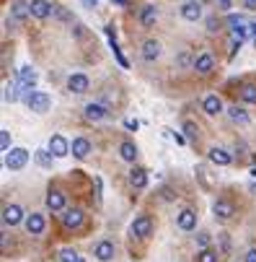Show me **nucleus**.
Here are the masks:
<instances>
[{"mask_svg":"<svg viewBox=\"0 0 256 262\" xmlns=\"http://www.w3.org/2000/svg\"><path fill=\"white\" fill-rule=\"evenodd\" d=\"M50 104H52V99L47 96L44 91H29L26 94V107L31 112H37V115H44V112L50 109Z\"/></svg>","mask_w":256,"mask_h":262,"instance_id":"obj_1","label":"nucleus"},{"mask_svg":"<svg viewBox=\"0 0 256 262\" xmlns=\"http://www.w3.org/2000/svg\"><path fill=\"white\" fill-rule=\"evenodd\" d=\"M26 161H29V151H26V148H10V151L5 153V166L10 169V172L23 169Z\"/></svg>","mask_w":256,"mask_h":262,"instance_id":"obj_2","label":"nucleus"},{"mask_svg":"<svg viewBox=\"0 0 256 262\" xmlns=\"http://www.w3.org/2000/svg\"><path fill=\"white\" fill-rule=\"evenodd\" d=\"M29 10H31V16L39 18V21L54 16V5L50 3V0H31V3H29Z\"/></svg>","mask_w":256,"mask_h":262,"instance_id":"obj_3","label":"nucleus"},{"mask_svg":"<svg viewBox=\"0 0 256 262\" xmlns=\"http://www.w3.org/2000/svg\"><path fill=\"white\" fill-rule=\"evenodd\" d=\"M192 65H194V70L200 73V75H209V73L215 70V60H212V55H209V52H202V55H197Z\"/></svg>","mask_w":256,"mask_h":262,"instance_id":"obj_4","label":"nucleus"},{"mask_svg":"<svg viewBox=\"0 0 256 262\" xmlns=\"http://www.w3.org/2000/svg\"><path fill=\"white\" fill-rule=\"evenodd\" d=\"M18 83L26 88L23 94H29V91H34V86H37V70H34L31 65H23L18 70Z\"/></svg>","mask_w":256,"mask_h":262,"instance_id":"obj_5","label":"nucleus"},{"mask_svg":"<svg viewBox=\"0 0 256 262\" xmlns=\"http://www.w3.org/2000/svg\"><path fill=\"white\" fill-rule=\"evenodd\" d=\"M181 18L184 21H200L202 18V3L200 0H186L181 5Z\"/></svg>","mask_w":256,"mask_h":262,"instance_id":"obj_6","label":"nucleus"},{"mask_svg":"<svg viewBox=\"0 0 256 262\" xmlns=\"http://www.w3.org/2000/svg\"><path fill=\"white\" fill-rule=\"evenodd\" d=\"M114 244L109 242V239H103V242H99L96 244V249H93V257H96L99 262H109V260H114Z\"/></svg>","mask_w":256,"mask_h":262,"instance_id":"obj_7","label":"nucleus"},{"mask_svg":"<svg viewBox=\"0 0 256 262\" xmlns=\"http://www.w3.org/2000/svg\"><path fill=\"white\" fill-rule=\"evenodd\" d=\"M50 151L54 153V158H65L70 153V143L62 138V135H52L50 138Z\"/></svg>","mask_w":256,"mask_h":262,"instance_id":"obj_8","label":"nucleus"},{"mask_svg":"<svg viewBox=\"0 0 256 262\" xmlns=\"http://www.w3.org/2000/svg\"><path fill=\"white\" fill-rule=\"evenodd\" d=\"M150 231H153V223H150L148 215H137V218L132 221V234L135 236L145 239V236H150Z\"/></svg>","mask_w":256,"mask_h":262,"instance_id":"obj_9","label":"nucleus"},{"mask_svg":"<svg viewBox=\"0 0 256 262\" xmlns=\"http://www.w3.org/2000/svg\"><path fill=\"white\" fill-rule=\"evenodd\" d=\"M158 21V5H153V3H148V5H143L140 8V24H143L145 29H150Z\"/></svg>","mask_w":256,"mask_h":262,"instance_id":"obj_10","label":"nucleus"},{"mask_svg":"<svg viewBox=\"0 0 256 262\" xmlns=\"http://www.w3.org/2000/svg\"><path fill=\"white\" fill-rule=\"evenodd\" d=\"M86 120L88 122H101V120H106L109 117V109L103 107V104H86Z\"/></svg>","mask_w":256,"mask_h":262,"instance_id":"obj_11","label":"nucleus"},{"mask_svg":"<svg viewBox=\"0 0 256 262\" xmlns=\"http://www.w3.org/2000/svg\"><path fill=\"white\" fill-rule=\"evenodd\" d=\"M67 88L73 91V94H86L88 91V78L83 73H73L67 78Z\"/></svg>","mask_w":256,"mask_h":262,"instance_id":"obj_12","label":"nucleus"},{"mask_svg":"<svg viewBox=\"0 0 256 262\" xmlns=\"http://www.w3.org/2000/svg\"><path fill=\"white\" fill-rule=\"evenodd\" d=\"M176 223H179V229H181V231H192L194 226H197V213L189 210V208L181 210V213L176 215Z\"/></svg>","mask_w":256,"mask_h":262,"instance_id":"obj_13","label":"nucleus"},{"mask_svg":"<svg viewBox=\"0 0 256 262\" xmlns=\"http://www.w3.org/2000/svg\"><path fill=\"white\" fill-rule=\"evenodd\" d=\"M62 223H65V229H80V226H83V213L78 208H70L62 215Z\"/></svg>","mask_w":256,"mask_h":262,"instance_id":"obj_14","label":"nucleus"},{"mask_svg":"<svg viewBox=\"0 0 256 262\" xmlns=\"http://www.w3.org/2000/svg\"><path fill=\"white\" fill-rule=\"evenodd\" d=\"M70 153L83 161V158H88V153H91V143L86 138H75L73 143H70Z\"/></svg>","mask_w":256,"mask_h":262,"instance_id":"obj_15","label":"nucleus"},{"mask_svg":"<svg viewBox=\"0 0 256 262\" xmlns=\"http://www.w3.org/2000/svg\"><path fill=\"white\" fill-rule=\"evenodd\" d=\"M21 218H23V210L18 205H5L3 208V223L5 226H16V223H21Z\"/></svg>","mask_w":256,"mask_h":262,"instance_id":"obj_16","label":"nucleus"},{"mask_svg":"<svg viewBox=\"0 0 256 262\" xmlns=\"http://www.w3.org/2000/svg\"><path fill=\"white\" fill-rule=\"evenodd\" d=\"M202 109L207 112L209 117H215V115H220V112H223V101H220V96L209 94V96H205V101H202Z\"/></svg>","mask_w":256,"mask_h":262,"instance_id":"obj_17","label":"nucleus"},{"mask_svg":"<svg viewBox=\"0 0 256 262\" xmlns=\"http://www.w3.org/2000/svg\"><path fill=\"white\" fill-rule=\"evenodd\" d=\"M47 208H50L52 213H60V210H65V195L60 190H52L50 195H47Z\"/></svg>","mask_w":256,"mask_h":262,"instance_id":"obj_18","label":"nucleus"},{"mask_svg":"<svg viewBox=\"0 0 256 262\" xmlns=\"http://www.w3.org/2000/svg\"><path fill=\"white\" fill-rule=\"evenodd\" d=\"M158 58H160V42L148 39V42L143 44V60L153 63V60H158Z\"/></svg>","mask_w":256,"mask_h":262,"instance_id":"obj_19","label":"nucleus"},{"mask_svg":"<svg viewBox=\"0 0 256 262\" xmlns=\"http://www.w3.org/2000/svg\"><path fill=\"white\" fill-rule=\"evenodd\" d=\"M212 213L217 215L220 221H228L233 213H236V208H233V202H228V200H217L215 205H212Z\"/></svg>","mask_w":256,"mask_h":262,"instance_id":"obj_20","label":"nucleus"},{"mask_svg":"<svg viewBox=\"0 0 256 262\" xmlns=\"http://www.w3.org/2000/svg\"><path fill=\"white\" fill-rule=\"evenodd\" d=\"M26 231H29V234H34V236H39V234L44 231V215L31 213L29 218H26Z\"/></svg>","mask_w":256,"mask_h":262,"instance_id":"obj_21","label":"nucleus"},{"mask_svg":"<svg viewBox=\"0 0 256 262\" xmlns=\"http://www.w3.org/2000/svg\"><path fill=\"white\" fill-rule=\"evenodd\" d=\"M209 161L217 164V166H228L233 161V156L225 151V148H212V151H209Z\"/></svg>","mask_w":256,"mask_h":262,"instance_id":"obj_22","label":"nucleus"},{"mask_svg":"<svg viewBox=\"0 0 256 262\" xmlns=\"http://www.w3.org/2000/svg\"><path fill=\"white\" fill-rule=\"evenodd\" d=\"M13 24H18V21H23L26 16H31V10H29V3H23V0H13Z\"/></svg>","mask_w":256,"mask_h":262,"instance_id":"obj_23","label":"nucleus"},{"mask_svg":"<svg viewBox=\"0 0 256 262\" xmlns=\"http://www.w3.org/2000/svg\"><path fill=\"white\" fill-rule=\"evenodd\" d=\"M34 158H37V164H39L42 169H52V161H54V153L50 151V148H47V151H44V148H39V151H37V153H34Z\"/></svg>","mask_w":256,"mask_h":262,"instance_id":"obj_24","label":"nucleus"},{"mask_svg":"<svg viewBox=\"0 0 256 262\" xmlns=\"http://www.w3.org/2000/svg\"><path fill=\"white\" fill-rule=\"evenodd\" d=\"M119 156L124 158V161H135V158H137V145L132 140H124L119 145Z\"/></svg>","mask_w":256,"mask_h":262,"instance_id":"obj_25","label":"nucleus"},{"mask_svg":"<svg viewBox=\"0 0 256 262\" xmlns=\"http://www.w3.org/2000/svg\"><path fill=\"white\" fill-rule=\"evenodd\" d=\"M130 182H132V187L143 190L148 185V172H145V169H132V172H130Z\"/></svg>","mask_w":256,"mask_h":262,"instance_id":"obj_26","label":"nucleus"},{"mask_svg":"<svg viewBox=\"0 0 256 262\" xmlns=\"http://www.w3.org/2000/svg\"><path fill=\"white\" fill-rule=\"evenodd\" d=\"M249 31H251V29L246 26V21H241V24H236V26L230 29V39H233V42H241V44H243V39L249 37Z\"/></svg>","mask_w":256,"mask_h":262,"instance_id":"obj_27","label":"nucleus"},{"mask_svg":"<svg viewBox=\"0 0 256 262\" xmlns=\"http://www.w3.org/2000/svg\"><path fill=\"white\" fill-rule=\"evenodd\" d=\"M228 115H230L233 122H238V125H249V115H246V112H243L241 107H230V109H228Z\"/></svg>","mask_w":256,"mask_h":262,"instance_id":"obj_28","label":"nucleus"},{"mask_svg":"<svg viewBox=\"0 0 256 262\" xmlns=\"http://www.w3.org/2000/svg\"><path fill=\"white\" fill-rule=\"evenodd\" d=\"M18 88H23V86H21V83H8V86H5L3 99H5V101H18V94H21Z\"/></svg>","mask_w":256,"mask_h":262,"instance_id":"obj_29","label":"nucleus"},{"mask_svg":"<svg viewBox=\"0 0 256 262\" xmlns=\"http://www.w3.org/2000/svg\"><path fill=\"white\" fill-rule=\"evenodd\" d=\"M241 99L246 104H256V86H243L241 88Z\"/></svg>","mask_w":256,"mask_h":262,"instance_id":"obj_30","label":"nucleus"},{"mask_svg":"<svg viewBox=\"0 0 256 262\" xmlns=\"http://www.w3.org/2000/svg\"><path fill=\"white\" fill-rule=\"evenodd\" d=\"M54 18L65 21V24H73V13H70L67 8H62V5H54Z\"/></svg>","mask_w":256,"mask_h":262,"instance_id":"obj_31","label":"nucleus"},{"mask_svg":"<svg viewBox=\"0 0 256 262\" xmlns=\"http://www.w3.org/2000/svg\"><path fill=\"white\" fill-rule=\"evenodd\" d=\"M60 262H80V257H78V252H75V249L65 247L62 252H60Z\"/></svg>","mask_w":256,"mask_h":262,"instance_id":"obj_32","label":"nucleus"},{"mask_svg":"<svg viewBox=\"0 0 256 262\" xmlns=\"http://www.w3.org/2000/svg\"><path fill=\"white\" fill-rule=\"evenodd\" d=\"M184 132H186V138H192V140H197V135H200V128L192 122V120H186L184 122Z\"/></svg>","mask_w":256,"mask_h":262,"instance_id":"obj_33","label":"nucleus"},{"mask_svg":"<svg viewBox=\"0 0 256 262\" xmlns=\"http://www.w3.org/2000/svg\"><path fill=\"white\" fill-rule=\"evenodd\" d=\"M197 260H200V262H217V252H212V249H202V252L200 255H197Z\"/></svg>","mask_w":256,"mask_h":262,"instance_id":"obj_34","label":"nucleus"},{"mask_svg":"<svg viewBox=\"0 0 256 262\" xmlns=\"http://www.w3.org/2000/svg\"><path fill=\"white\" fill-rule=\"evenodd\" d=\"M0 151L3 153L10 151V132L8 130H0Z\"/></svg>","mask_w":256,"mask_h":262,"instance_id":"obj_35","label":"nucleus"},{"mask_svg":"<svg viewBox=\"0 0 256 262\" xmlns=\"http://www.w3.org/2000/svg\"><path fill=\"white\" fill-rule=\"evenodd\" d=\"M197 244L207 247V244H209V234H207V231H200V234H197Z\"/></svg>","mask_w":256,"mask_h":262,"instance_id":"obj_36","label":"nucleus"},{"mask_svg":"<svg viewBox=\"0 0 256 262\" xmlns=\"http://www.w3.org/2000/svg\"><path fill=\"white\" fill-rule=\"evenodd\" d=\"M179 65H181V67L189 65V55H186V52H181V55H179Z\"/></svg>","mask_w":256,"mask_h":262,"instance_id":"obj_37","label":"nucleus"},{"mask_svg":"<svg viewBox=\"0 0 256 262\" xmlns=\"http://www.w3.org/2000/svg\"><path fill=\"white\" fill-rule=\"evenodd\" d=\"M80 3H83L86 8H91V10H93V8H99V0H80Z\"/></svg>","mask_w":256,"mask_h":262,"instance_id":"obj_38","label":"nucleus"},{"mask_svg":"<svg viewBox=\"0 0 256 262\" xmlns=\"http://www.w3.org/2000/svg\"><path fill=\"white\" fill-rule=\"evenodd\" d=\"M217 5H220V10H225V13H228V10H230V0H217Z\"/></svg>","mask_w":256,"mask_h":262,"instance_id":"obj_39","label":"nucleus"},{"mask_svg":"<svg viewBox=\"0 0 256 262\" xmlns=\"http://www.w3.org/2000/svg\"><path fill=\"white\" fill-rule=\"evenodd\" d=\"M243 262H256V249H249V252H246V260H243Z\"/></svg>","mask_w":256,"mask_h":262,"instance_id":"obj_40","label":"nucleus"},{"mask_svg":"<svg viewBox=\"0 0 256 262\" xmlns=\"http://www.w3.org/2000/svg\"><path fill=\"white\" fill-rule=\"evenodd\" d=\"M243 8H246V10H256V0H243Z\"/></svg>","mask_w":256,"mask_h":262,"instance_id":"obj_41","label":"nucleus"},{"mask_svg":"<svg viewBox=\"0 0 256 262\" xmlns=\"http://www.w3.org/2000/svg\"><path fill=\"white\" fill-rule=\"evenodd\" d=\"M124 125H127V128H130V130H137V128H140V122H137V120H127Z\"/></svg>","mask_w":256,"mask_h":262,"instance_id":"obj_42","label":"nucleus"},{"mask_svg":"<svg viewBox=\"0 0 256 262\" xmlns=\"http://www.w3.org/2000/svg\"><path fill=\"white\" fill-rule=\"evenodd\" d=\"M173 140H176L179 145H184V143H186V138H184V135H179V132H173Z\"/></svg>","mask_w":256,"mask_h":262,"instance_id":"obj_43","label":"nucleus"},{"mask_svg":"<svg viewBox=\"0 0 256 262\" xmlns=\"http://www.w3.org/2000/svg\"><path fill=\"white\" fill-rule=\"evenodd\" d=\"M96 200H101V179L96 177Z\"/></svg>","mask_w":256,"mask_h":262,"instance_id":"obj_44","label":"nucleus"},{"mask_svg":"<svg viewBox=\"0 0 256 262\" xmlns=\"http://www.w3.org/2000/svg\"><path fill=\"white\" fill-rule=\"evenodd\" d=\"M73 34H75V37H83V26H80V24H75V29H73Z\"/></svg>","mask_w":256,"mask_h":262,"instance_id":"obj_45","label":"nucleus"},{"mask_svg":"<svg viewBox=\"0 0 256 262\" xmlns=\"http://www.w3.org/2000/svg\"><path fill=\"white\" fill-rule=\"evenodd\" d=\"M251 34H254V39H256V24H251Z\"/></svg>","mask_w":256,"mask_h":262,"instance_id":"obj_46","label":"nucleus"},{"mask_svg":"<svg viewBox=\"0 0 256 262\" xmlns=\"http://www.w3.org/2000/svg\"><path fill=\"white\" fill-rule=\"evenodd\" d=\"M114 3H116V5H124V3H127V0H114Z\"/></svg>","mask_w":256,"mask_h":262,"instance_id":"obj_47","label":"nucleus"},{"mask_svg":"<svg viewBox=\"0 0 256 262\" xmlns=\"http://www.w3.org/2000/svg\"><path fill=\"white\" fill-rule=\"evenodd\" d=\"M251 177H256V166H254V169H251Z\"/></svg>","mask_w":256,"mask_h":262,"instance_id":"obj_48","label":"nucleus"}]
</instances>
